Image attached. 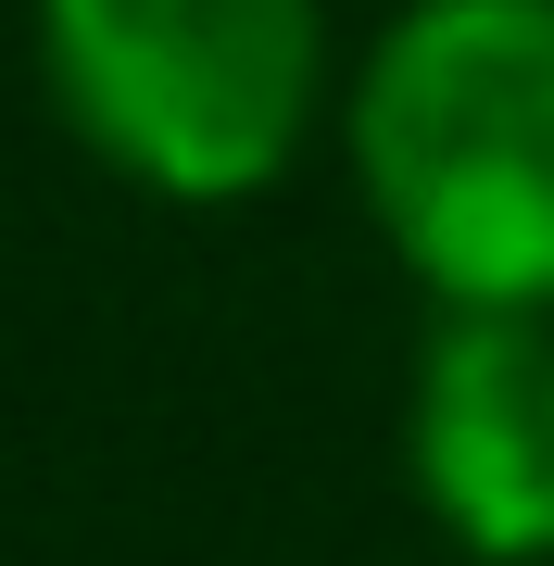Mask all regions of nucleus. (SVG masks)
<instances>
[{"label": "nucleus", "instance_id": "nucleus-1", "mask_svg": "<svg viewBox=\"0 0 554 566\" xmlns=\"http://www.w3.org/2000/svg\"><path fill=\"white\" fill-rule=\"evenodd\" d=\"M328 139L429 315H554V0H390Z\"/></svg>", "mask_w": 554, "mask_h": 566}, {"label": "nucleus", "instance_id": "nucleus-2", "mask_svg": "<svg viewBox=\"0 0 554 566\" xmlns=\"http://www.w3.org/2000/svg\"><path fill=\"white\" fill-rule=\"evenodd\" d=\"M51 126L165 214H240L341 126L328 0H25Z\"/></svg>", "mask_w": 554, "mask_h": 566}, {"label": "nucleus", "instance_id": "nucleus-3", "mask_svg": "<svg viewBox=\"0 0 554 566\" xmlns=\"http://www.w3.org/2000/svg\"><path fill=\"white\" fill-rule=\"evenodd\" d=\"M404 491L467 566H554V315H429Z\"/></svg>", "mask_w": 554, "mask_h": 566}]
</instances>
